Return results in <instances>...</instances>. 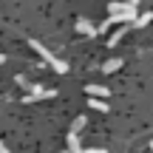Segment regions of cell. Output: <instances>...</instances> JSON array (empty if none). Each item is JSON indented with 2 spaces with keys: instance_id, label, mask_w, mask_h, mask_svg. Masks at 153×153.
Listing matches in <instances>:
<instances>
[{
  "instance_id": "5b68a950",
  "label": "cell",
  "mask_w": 153,
  "mask_h": 153,
  "mask_svg": "<svg viewBox=\"0 0 153 153\" xmlns=\"http://www.w3.org/2000/svg\"><path fill=\"white\" fill-rule=\"evenodd\" d=\"M85 94H88V97H97V99H105L111 94V88H105V85H88Z\"/></svg>"
},
{
  "instance_id": "6da1fadb",
  "label": "cell",
  "mask_w": 153,
  "mask_h": 153,
  "mask_svg": "<svg viewBox=\"0 0 153 153\" xmlns=\"http://www.w3.org/2000/svg\"><path fill=\"white\" fill-rule=\"evenodd\" d=\"M31 45H34V51H37V54H40V57H43V60H45V62H48V65H51V68H54V71H57V74H65V71H68V65H65V62H62V60H60V57H54V54H51V51H48V48H45V45H43V43H40V40H31Z\"/></svg>"
},
{
  "instance_id": "8fae6325",
  "label": "cell",
  "mask_w": 153,
  "mask_h": 153,
  "mask_svg": "<svg viewBox=\"0 0 153 153\" xmlns=\"http://www.w3.org/2000/svg\"><path fill=\"white\" fill-rule=\"evenodd\" d=\"M0 153H11V150H9V148L3 145V139H0Z\"/></svg>"
},
{
  "instance_id": "52a82bcc",
  "label": "cell",
  "mask_w": 153,
  "mask_h": 153,
  "mask_svg": "<svg viewBox=\"0 0 153 153\" xmlns=\"http://www.w3.org/2000/svg\"><path fill=\"white\" fill-rule=\"evenodd\" d=\"M85 128V116H76L74 119V125H71V131H68V136H79V131Z\"/></svg>"
},
{
  "instance_id": "8992f818",
  "label": "cell",
  "mask_w": 153,
  "mask_h": 153,
  "mask_svg": "<svg viewBox=\"0 0 153 153\" xmlns=\"http://www.w3.org/2000/svg\"><path fill=\"white\" fill-rule=\"evenodd\" d=\"M88 108H91V111H108V102H105V99L91 97V99H88Z\"/></svg>"
},
{
  "instance_id": "3957f363",
  "label": "cell",
  "mask_w": 153,
  "mask_h": 153,
  "mask_svg": "<svg viewBox=\"0 0 153 153\" xmlns=\"http://www.w3.org/2000/svg\"><path fill=\"white\" fill-rule=\"evenodd\" d=\"M76 31L85 34V37H97V34H99V31H97V26H91L85 17H79V20H76Z\"/></svg>"
},
{
  "instance_id": "7a4b0ae2",
  "label": "cell",
  "mask_w": 153,
  "mask_h": 153,
  "mask_svg": "<svg viewBox=\"0 0 153 153\" xmlns=\"http://www.w3.org/2000/svg\"><path fill=\"white\" fill-rule=\"evenodd\" d=\"M51 97H57V91H54V88H45V85H31V91L23 97V102H26V105H31V102H40V99H51Z\"/></svg>"
},
{
  "instance_id": "ba28073f",
  "label": "cell",
  "mask_w": 153,
  "mask_h": 153,
  "mask_svg": "<svg viewBox=\"0 0 153 153\" xmlns=\"http://www.w3.org/2000/svg\"><path fill=\"white\" fill-rule=\"evenodd\" d=\"M119 68H122V60L116 57V60H108V62H105L102 71H105V74H114V71H119Z\"/></svg>"
},
{
  "instance_id": "4fadbf2b",
  "label": "cell",
  "mask_w": 153,
  "mask_h": 153,
  "mask_svg": "<svg viewBox=\"0 0 153 153\" xmlns=\"http://www.w3.org/2000/svg\"><path fill=\"white\" fill-rule=\"evenodd\" d=\"M150 150H153V139H150Z\"/></svg>"
},
{
  "instance_id": "9c48e42d",
  "label": "cell",
  "mask_w": 153,
  "mask_h": 153,
  "mask_svg": "<svg viewBox=\"0 0 153 153\" xmlns=\"http://www.w3.org/2000/svg\"><path fill=\"white\" fill-rule=\"evenodd\" d=\"M150 20H153V11H145L142 17H136V23H133V28H145V26H148Z\"/></svg>"
},
{
  "instance_id": "30bf717a",
  "label": "cell",
  "mask_w": 153,
  "mask_h": 153,
  "mask_svg": "<svg viewBox=\"0 0 153 153\" xmlns=\"http://www.w3.org/2000/svg\"><path fill=\"white\" fill-rule=\"evenodd\" d=\"M79 153H108L105 148H88V150H79Z\"/></svg>"
},
{
  "instance_id": "277c9868",
  "label": "cell",
  "mask_w": 153,
  "mask_h": 153,
  "mask_svg": "<svg viewBox=\"0 0 153 153\" xmlns=\"http://www.w3.org/2000/svg\"><path fill=\"white\" fill-rule=\"evenodd\" d=\"M128 31H131V26H119V28H116V31H114V34L108 37V43H105V45H111V48H116V43H119V40L125 37Z\"/></svg>"
},
{
  "instance_id": "7c38bea8",
  "label": "cell",
  "mask_w": 153,
  "mask_h": 153,
  "mask_svg": "<svg viewBox=\"0 0 153 153\" xmlns=\"http://www.w3.org/2000/svg\"><path fill=\"white\" fill-rule=\"evenodd\" d=\"M3 62H6V54H0V65H3Z\"/></svg>"
}]
</instances>
